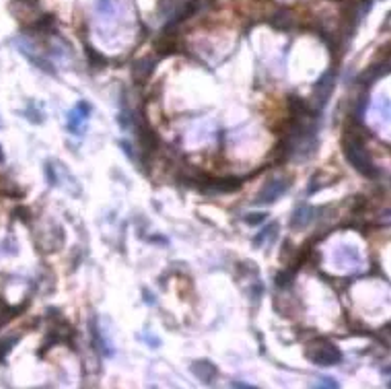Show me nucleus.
I'll use <instances>...</instances> for the list:
<instances>
[{
	"label": "nucleus",
	"mask_w": 391,
	"mask_h": 389,
	"mask_svg": "<svg viewBox=\"0 0 391 389\" xmlns=\"http://www.w3.org/2000/svg\"><path fill=\"white\" fill-rule=\"evenodd\" d=\"M317 387H319V389H321V387L334 389V387H338V381H336L334 377H324V379H319V381H317Z\"/></svg>",
	"instance_id": "ddd939ff"
},
{
	"label": "nucleus",
	"mask_w": 391,
	"mask_h": 389,
	"mask_svg": "<svg viewBox=\"0 0 391 389\" xmlns=\"http://www.w3.org/2000/svg\"><path fill=\"white\" fill-rule=\"evenodd\" d=\"M16 342V338H10V340H6V342H0V361H4V357L10 352V346Z\"/></svg>",
	"instance_id": "f8f14e48"
},
{
	"label": "nucleus",
	"mask_w": 391,
	"mask_h": 389,
	"mask_svg": "<svg viewBox=\"0 0 391 389\" xmlns=\"http://www.w3.org/2000/svg\"><path fill=\"white\" fill-rule=\"evenodd\" d=\"M192 373H194L200 381H204V383H212V379L218 375V369H216L210 361H196V363L192 365Z\"/></svg>",
	"instance_id": "0eeeda50"
},
{
	"label": "nucleus",
	"mask_w": 391,
	"mask_h": 389,
	"mask_svg": "<svg viewBox=\"0 0 391 389\" xmlns=\"http://www.w3.org/2000/svg\"><path fill=\"white\" fill-rule=\"evenodd\" d=\"M89 113H91V105L87 103V101H78L76 107H74L70 113H68V130L74 132V134H78V132H80V126L87 122Z\"/></svg>",
	"instance_id": "39448f33"
},
{
	"label": "nucleus",
	"mask_w": 391,
	"mask_h": 389,
	"mask_svg": "<svg viewBox=\"0 0 391 389\" xmlns=\"http://www.w3.org/2000/svg\"><path fill=\"white\" fill-rule=\"evenodd\" d=\"M266 212H249V214H245L243 216V221L247 223V225H260V223H264L266 221Z\"/></svg>",
	"instance_id": "9b49d317"
},
{
	"label": "nucleus",
	"mask_w": 391,
	"mask_h": 389,
	"mask_svg": "<svg viewBox=\"0 0 391 389\" xmlns=\"http://www.w3.org/2000/svg\"><path fill=\"white\" fill-rule=\"evenodd\" d=\"M233 387H245V389H253L256 385H249V383H241V381H233Z\"/></svg>",
	"instance_id": "4468645a"
},
{
	"label": "nucleus",
	"mask_w": 391,
	"mask_h": 389,
	"mask_svg": "<svg viewBox=\"0 0 391 389\" xmlns=\"http://www.w3.org/2000/svg\"><path fill=\"white\" fill-rule=\"evenodd\" d=\"M293 276H295L293 270H284V272H280V274L276 276V284L280 286V289H288V286H291Z\"/></svg>",
	"instance_id": "9d476101"
},
{
	"label": "nucleus",
	"mask_w": 391,
	"mask_h": 389,
	"mask_svg": "<svg viewBox=\"0 0 391 389\" xmlns=\"http://www.w3.org/2000/svg\"><path fill=\"white\" fill-rule=\"evenodd\" d=\"M344 155H346V161L359 173H363L367 177H377L379 175V169L375 167V163L371 161V155H369V150H367L365 136L356 132L352 126L344 134Z\"/></svg>",
	"instance_id": "f257e3e1"
},
{
	"label": "nucleus",
	"mask_w": 391,
	"mask_h": 389,
	"mask_svg": "<svg viewBox=\"0 0 391 389\" xmlns=\"http://www.w3.org/2000/svg\"><path fill=\"white\" fill-rule=\"evenodd\" d=\"M152 66H155V62H152L150 58H146V60H138L134 64V78H140V80H144V78H148L150 74H152Z\"/></svg>",
	"instance_id": "6e6552de"
},
{
	"label": "nucleus",
	"mask_w": 391,
	"mask_h": 389,
	"mask_svg": "<svg viewBox=\"0 0 391 389\" xmlns=\"http://www.w3.org/2000/svg\"><path fill=\"white\" fill-rule=\"evenodd\" d=\"M315 216H317V208L303 204L301 208L295 210V214L291 218V229H305L311 221H315Z\"/></svg>",
	"instance_id": "423d86ee"
},
{
	"label": "nucleus",
	"mask_w": 391,
	"mask_h": 389,
	"mask_svg": "<svg viewBox=\"0 0 391 389\" xmlns=\"http://www.w3.org/2000/svg\"><path fill=\"white\" fill-rule=\"evenodd\" d=\"M334 82H336L334 72H326L324 76L317 80L315 89H313V97H315V107H313V109H315L317 113L328 105V101H330V97H332V93H334Z\"/></svg>",
	"instance_id": "20e7f679"
},
{
	"label": "nucleus",
	"mask_w": 391,
	"mask_h": 389,
	"mask_svg": "<svg viewBox=\"0 0 391 389\" xmlns=\"http://www.w3.org/2000/svg\"><path fill=\"white\" fill-rule=\"evenodd\" d=\"M276 231H278V225L276 223H270L260 235H256V237H253V245H256V247H262L264 245V241H272V239H274V237H276Z\"/></svg>",
	"instance_id": "1a4fd4ad"
},
{
	"label": "nucleus",
	"mask_w": 391,
	"mask_h": 389,
	"mask_svg": "<svg viewBox=\"0 0 391 389\" xmlns=\"http://www.w3.org/2000/svg\"><path fill=\"white\" fill-rule=\"evenodd\" d=\"M288 188H291V177H276V179H272L268 181L264 188L260 190L258 198H256V204L258 206H266V204H274V202L284 196L288 192Z\"/></svg>",
	"instance_id": "7ed1b4c3"
},
{
	"label": "nucleus",
	"mask_w": 391,
	"mask_h": 389,
	"mask_svg": "<svg viewBox=\"0 0 391 389\" xmlns=\"http://www.w3.org/2000/svg\"><path fill=\"white\" fill-rule=\"evenodd\" d=\"M307 359L311 363H315L317 367H332V365H338L342 361V352H340L338 346L321 340L319 344H315L307 350Z\"/></svg>",
	"instance_id": "f03ea898"
}]
</instances>
